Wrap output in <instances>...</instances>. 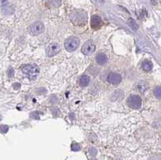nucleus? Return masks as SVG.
I'll use <instances>...</instances> for the list:
<instances>
[{
    "label": "nucleus",
    "instance_id": "obj_1",
    "mask_svg": "<svg viewBox=\"0 0 161 160\" xmlns=\"http://www.w3.org/2000/svg\"><path fill=\"white\" fill-rule=\"evenodd\" d=\"M22 71H23V73L28 75V78L31 79V80H35L38 76V74H39V72H40L39 71V68L36 64H33L24 65L22 68Z\"/></svg>",
    "mask_w": 161,
    "mask_h": 160
},
{
    "label": "nucleus",
    "instance_id": "obj_2",
    "mask_svg": "<svg viewBox=\"0 0 161 160\" xmlns=\"http://www.w3.org/2000/svg\"><path fill=\"white\" fill-rule=\"evenodd\" d=\"M80 41L78 38L76 37H69L68 38L65 42V47L67 51H73L78 49L79 46Z\"/></svg>",
    "mask_w": 161,
    "mask_h": 160
},
{
    "label": "nucleus",
    "instance_id": "obj_3",
    "mask_svg": "<svg viewBox=\"0 0 161 160\" xmlns=\"http://www.w3.org/2000/svg\"><path fill=\"white\" fill-rule=\"evenodd\" d=\"M127 104L132 109H139L142 105V100L137 95H131L127 99Z\"/></svg>",
    "mask_w": 161,
    "mask_h": 160
},
{
    "label": "nucleus",
    "instance_id": "obj_4",
    "mask_svg": "<svg viewBox=\"0 0 161 160\" xmlns=\"http://www.w3.org/2000/svg\"><path fill=\"white\" fill-rule=\"evenodd\" d=\"M44 26L43 23L40 21H37L34 23L30 28V32L34 35L41 34L44 32Z\"/></svg>",
    "mask_w": 161,
    "mask_h": 160
},
{
    "label": "nucleus",
    "instance_id": "obj_5",
    "mask_svg": "<svg viewBox=\"0 0 161 160\" xmlns=\"http://www.w3.org/2000/svg\"><path fill=\"white\" fill-rule=\"evenodd\" d=\"M95 51V45L93 41L89 40V41H87L86 43H85V44L82 47L81 49V51L84 55H90L92 54L93 52Z\"/></svg>",
    "mask_w": 161,
    "mask_h": 160
},
{
    "label": "nucleus",
    "instance_id": "obj_6",
    "mask_svg": "<svg viewBox=\"0 0 161 160\" xmlns=\"http://www.w3.org/2000/svg\"><path fill=\"white\" fill-rule=\"evenodd\" d=\"M107 80L108 82L112 85H117L118 84L120 83L121 80H122V77L118 73H115V72H110L108 76V78H107Z\"/></svg>",
    "mask_w": 161,
    "mask_h": 160
},
{
    "label": "nucleus",
    "instance_id": "obj_7",
    "mask_svg": "<svg viewBox=\"0 0 161 160\" xmlns=\"http://www.w3.org/2000/svg\"><path fill=\"white\" fill-rule=\"evenodd\" d=\"M59 51H60V47H59V45H58L57 43H52L48 47L47 54H48L49 57H52V56H55L56 54H57Z\"/></svg>",
    "mask_w": 161,
    "mask_h": 160
},
{
    "label": "nucleus",
    "instance_id": "obj_8",
    "mask_svg": "<svg viewBox=\"0 0 161 160\" xmlns=\"http://www.w3.org/2000/svg\"><path fill=\"white\" fill-rule=\"evenodd\" d=\"M90 25L93 29L99 28L102 25V19L98 15H93L91 18V22Z\"/></svg>",
    "mask_w": 161,
    "mask_h": 160
},
{
    "label": "nucleus",
    "instance_id": "obj_9",
    "mask_svg": "<svg viewBox=\"0 0 161 160\" xmlns=\"http://www.w3.org/2000/svg\"><path fill=\"white\" fill-rule=\"evenodd\" d=\"M96 61L98 64L103 65L107 62V56L105 53H99L96 57Z\"/></svg>",
    "mask_w": 161,
    "mask_h": 160
},
{
    "label": "nucleus",
    "instance_id": "obj_10",
    "mask_svg": "<svg viewBox=\"0 0 161 160\" xmlns=\"http://www.w3.org/2000/svg\"><path fill=\"white\" fill-rule=\"evenodd\" d=\"M142 68L145 72H150L153 68L152 63L149 60H144L142 64Z\"/></svg>",
    "mask_w": 161,
    "mask_h": 160
},
{
    "label": "nucleus",
    "instance_id": "obj_11",
    "mask_svg": "<svg viewBox=\"0 0 161 160\" xmlns=\"http://www.w3.org/2000/svg\"><path fill=\"white\" fill-rule=\"evenodd\" d=\"M89 77L88 76H82V77L80 78V80H79V83H80V85L82 86V87H86L89 85Z\"/></svg>",
    "mask_w": 161,
    "mask_h": 160
},
{
    "label": "nucleus",
    "instance_id": "obj_12",
    "mask_svg": "<svg viewBox=\"0 0 161 160\" xmlns=\"http://www.w3.org/2000/svg\"><path fill=\"white\" fill-rule=\"evenodd\" d=\"M154 95L156 98L161 99V86H157L154 89Z\"/></svg>",
    "mask_w": 161,
    "mask_h": 160
},
{
    "label": "nucleus",
    "instance_id": "obj_13",
    "mask_svg": "<svg viewBox=\"0 0 161 160\" xmlns=\"http://www.w3.org/2000/svg\"><path fill=\"white\" fill-rule=\"evenodd\" d=\"M128 23H129V25L131 27V28L134 29V30H137V29L139 28L138 24L136 23V22H135L133 19H129V20H128Z\"/></svg>",
    "mask_w": 161,
    "mask_h": 160
},
{
    "label": "nucleus",
    "instance_id": "obj_14",
    "mask_svg": "<svg viewBox=\"0 0 161 160\" xmlns=\"http://www.w3.org/2000/svg\"><path fill=\"white\" fill-rule=\"evenodd\" d=\"M71 147H72L73 151H80V145H79V144H78V143H73Z\"/></svg>",
    "mask_w": 161,
    "mask_h": 160
},
{
    "label": "nucleus",
    "instance_id": "obj_15",
    "mask_svg": "<svg viewBox=\"0 0 161 160\" xmlns=\"http://www.w3.org/2000/svg\"><path fill=\"white\" fill-rule=\"evenodd\" d=\"M89 153L92 156H95L96 154H97V150L94 148V147H90V148L89 149Z\"/></svg>",
    "mask_w": 161,
    "mask_h": 160
},
{
    "label": "nucleus",
    "instance_id": "obj_16",
    "mask_svg": "<svg viewBox=\"0 0 161 160\" xmlns=\"http://www.w3.org/2000/svg\"><path fill=\"white\" fill-rule=\"evenodd\" d=\"M7 130H8V126H4V125L0 126V131L2 132V133L5 134V133L7 132Z\"/></svg>",
    "mask_w": 161,
    "mask_h": 160
},
{
    "label": "nucleus",
    "instance_id": "obj_17",
    "mask_svg": "<svg viewBox=\"0 0 161 160\" xmlns=\"http://www.w3.org/2000/svg\"><path fill=\"white\" fill-rule=\"evenodd\" d=\"M13 88H14L15 89H16V90H17V89H19L20 88V85L18 83L14 84V85H13Z\"/></svg>",
    "mask_w": 161,
    "mask_h": 160
},
{
    "label": "nucleus",
    "instance_id": "obj_18",
    "mask_svg": "<svg viewBox=\"0 0 161 160\" xmlns=\"http://www.w3.org/2000/svg\"><path fill=\"white\" fill-rule=\"evenodd\" d=\"M8 74H9V77H13V74H14V71H13V69H11L10 70H9Z\"/></svg>",
    "mask_w": 161,
    "mask_h": 160
}]
</instances>
